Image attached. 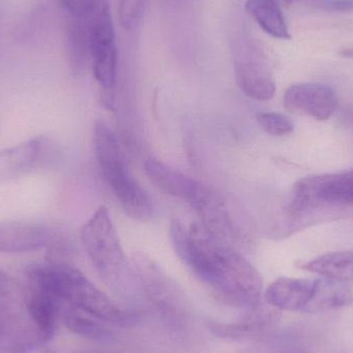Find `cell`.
Segmentation results:
<instances>
[{
    "label": "cell",
    "instance_id": "1",
    "mask_svg": "<svg viewBox=\"0 0 353 353\" xmlns=\"http://www.w3.org/2000/svg\"><path fill=\"white\" fill-rule=\"evenodd\" d=\"M170 234L181 261L223 304L253 309L261 305L263 278L256 268L228 242L201 223L185 228L173 220Z\"/></svg>",
    "mask_w": 353,
    "mask_h": 353
},
{
    "label": "cell",
    "instance_id": "2",
    "mask_svg": "<svg viewBox=\"0 0 353 353\" xmlns=\"http://www.w3.org/2000/svg\"><path fill=\"white\" fill-rule=\"evenodd\" d=\"M30 286L43 290L68 306L88 313L108 325L130 327L138 321L134 312L121 308L76 268L52 261L33 268L29 273Z\"/></svg>",
    "mask_w": 353,
    "mask_h": 353
},
{
    "label": "cell",
    "instance_id": "3",
    "mask_svg": "<svg viewBox=\"0 0 353 353\" xmlns=\"http://www.w3.org/2000/svg\"><path fill=\"white\" fill-rule=\"evenodd\" d=\"M93 147L101 174L124 213L138 221L150 219V197L132 175L115 132L105 122H95Z\"/></svg>",
    "mask_w": 353,
    "mask_h": 353
},
{
    "label": "cell",
    "instance_id": "4",
    "mask_svg": "<svg viewBox=\"0 0 353 353\" xmlns=\"http://www.w3.org/2000/svg\"><path fill=\"white\" fill-rule=\"evenodd\" d=\"M83 246L101 279L119 290L126 275L128 263L109 210L101 205L81 230Z\"/></svg>",
    "mask_w": 353,
    "mask_h": 353
},
{
    "label": "cell",
    "instance_id": "5",
    "mask_svg": "<svg viewBox=\"0 0 353 353\" xmlns=\"http://www.w3.org/2000/svg\"><path fill=\"white\" fill-rule=\"evenodd\" d=\"M90 63L95 80L103 89V103L112 109L115 103L118 51L112 14L105 3L90 18Z\"/></svg>",
    "mask_w": 353,
    "mask_h": 353
},
{
    "label": "cell",
    "instance_id": "6",
    "mask_svg": "<svg viewBox=\"0 0 353 353\" xmlns=\"http://www.w3.org/2000/svg\"><path fill=\"white\" fill-rule=\"evenodd\" d=\"M134 265L147 298L161 319L174 327L183 325L187 319V303L182 290L147 255L134 254Z\"/></svg>",
    "mask_w": 353,
    "mask_h": 353
},
{
    "label": "cell",
    "instance_id": "7",
    "mask_svg": "<svg viewBox=\"0 0 353 353\" xmlns=\"http://www.w3.org/2000/svg\"><path fill=\"white\" fill-rule=\"evenodd\" d=\"M59 147L46 137L0 150V182H10L39 172L57 169L61 161Z\"/></svg>",
    "mask_w": 353,
    "mask_h": 353
},
{
    "label": "cell",
    "instance_id": "8",
    "mask_svg": "<svg viewBox=\"0 0 353 353\" xmlns=\"http://www.w3.org/2000/svg\"><path fill=\"white\" fill-rule=\"evenodd\" d=\"M234 68L236 84L246 97L259 101L273 99L275 80L267 58L259 48H241L234 57Z\"/></svg>",
    "mask_w": 353,
    "mask_h": 353
},
{
    "label": "cell",
    "instance_id": "9",
    "mask_svg": "<svg viewBox=\"0 0 353 353\" xmlns=\"http://www.w3.org/2000/svg\"><path fill=\"white\" fill-rule=\"evenodd\" d=\"M283 105L290 113L323 121L337 109L338 97L335 90L327 85L300 83L286 90Z\"/></svg>",
    "mask_w": 353,
    "mask_h": 353
},
{
    "label": "cell",
    "instance_id": "10",
    "mask_svg": "<svg viewBox=\"0 0 353 353\" xmlns=\"http://www.w3.org/2000/svg\"><path fill=\"white\" fill-rule=\"evenodd\" d=\"M316 288L317 279L281 277L270 284L265 298L270 306L278 310L307 313Z\"/></svg>",
    "mask_w": 353,
    "mask_h": 353
},
{
    "label": "cell",
    "instance_id": "11",
    "mask_svg": "<svg viewBox=\"0 0 353 353\" xmlns=\"http://www.w3.org/2000/svg\"><path fill=\"white\" fill-rule=\"evenodd\" d=\"M189 203L201 218V225L211 234L225 242L234 236L232 217L223 201L211 188L201 183Z\"/></svg>",
    "mask_w": 353,
    "mask_h": 353
},
{
    "label": "cell",
    "instance_id": "12",
    "mask_svg": "<svg viewBox=\"0 0 353 353\" xmlns=\"http://www.w3.org/2000/svg\"><path fill=\"white\" fill-rule=\"evenodd\" d=\"M270 306V305H269ZM249 314L239 323H211L210 331L216 337L224 339H253L271 331L279 321L280 310L270 306L263 308L261 305L253 309H249Z\"/></svg>",
    "mask_w": 353,
    "mask_h": 353
},
{
    "label": "cell",
    "instance_id": "13",
    "mask_svg": "<svg viewBox=\"0 0 353 353\" xmlns=\"http://www.w3.org/2000/svg\"><path fill=\"white\" fill-rule=\"evenodd\" d=\"M56 239L48 228L35 224L0 223V252L25 253L51 246Z\"/></svg>",
    "mask_w": 353,
    "mask_h": 353
},
{
    "label": "cell",
    "instance_id": "14",
    "mask_svg": "<svg viewBox=\"0 0 353 353\" xmlns=\"http://www.w3.org/2000/svg\"><path fill=\"white\" fill-rule=\"evenodd\" d=\"M145 172L149 180L165 194L190 201L201 183L190 176L172 169L159 159H150L145 163Z\"/></svg>",
    "mask_w": 353,
    "mask_h": 353
},
{
    "label": "cell",
    "instance_id": "15",
    "mask_svg": "<svg viewBox=\"0 0 353 353\" xmlns=\"http://www.w3.org/2000/svg\"><path fill=\"white\" fill-rule=\"evenodd\" d=\"M245 10L259 27L274 39H292L285 17L275 0H247Z\"/></svg>",
    "mask_w": 353,
    "mask_h": 353
},
{
    "label": "cell",
    "instance_id": "16",
    "mask_svg": "<svg viewBox=\"0 0 353 353\" xmlns=\"http://www.w3.org/2000/svg\"><path fill=\"white\" fill-rule=\"evenodd\" d=\"M90 18H72L66 31L68 60L76 74L84 72L90 62Z\"/></svg>",
    "mask_w": 353,
    "mask_h": 353
},
{
    "label": "cell",
    "instance_id": "17",
    "mask_svg": "<svg viewBox=\"0 0 353 353\" xmlns=\"http://www.w3.org/2000/svg\"><path fill=\"white\" fill-rule=\"evenodd\" d=\"M311 273L345 284H353V251H336L302 265Z\"/></svg>",
    "mask_w": 353,
    "mask_h": 353
},
{
    "label": "cell",
    "instance_id": "18",
    "mask_svg": "<svg viewBox=\"0 0 353 353\" xmlns=\"http://www.w3.org/2000/svg\"><path fill=\"white\" fill-rule=\"evenodd\" d=\"M353 303V292L348 284L335 280L317 279L314 298L307 313H323L344 308Z\"/></svg>",
    "mask_w": 353,
    "mask_h": 353
},
{
    "label": "cell",
    "instance_id": "19",
    "mask_svg": "<svg viewBox=\"0 0 353 353\" xmlns=\"http://www.w3.org/2000/svg\"><path fill=\"white\" fill-rule=\"evenodd\" d=\"M60 304L61 302L55 296L30 286L27 307L33 321L45 337L53 333Z\"/></svg>",
    "mask_w": 353,
    "mask_h": 353
},
{
    "label": "cell",
    "instance_id": "20",
    "mask_svg": "<svg viewBox=\"0 0 353 353\" xmlns=\"http://www.w3.org/2000/svg\"><path fill=\"white\" fill-rule=\"evenodd\" d=\"M65 323L70 331L82 337L103 340L112 336L108 323L70 306L65 313Z\"/></svg>",
    "mask_w": 353,
    "mask_h": 353
},
{
    "label": "cell",
    "instance_id": "21",
    "mask_svg": "<svg viewBox=\"0 0 353 353\" xmlns=\"http://www.w3.org/2000/svg\"><path fill=\"white\" fill-rule=\"evenodd\" d=\"M256 121L261 130L274 137L292 134L294 123L290 117L276 112H261L256 114Z\"/></svg>",
    "mask_w": 353,
    "mask_h": 353
},
{
    "label": "cell",
    "instance_id": "22",
    "mask_svg": "<svg viewBox=\"0 0 353 353\" xmlns=\"http://www.w3.org/2000/svg\"><path fill=\"white\" fill-rule=\"evenodd\" d=\"M147 0H119L120 24L125 30L137 28L144 17Z\"/></svg>",
    "mask_w": 353,
    "mask_h": 353
},
{
    "label": "cell",
    "instance_id": "23",
    "mask_svg": "<svg viewBox=\"0 0 353 353\" xmlns=\"http://www.w3.org/2000/svg\"><path fill=\"white\" fill-rule=\"evenodd\" d=\"M60 2L72 18L77 19L90 18L103 6V0H60Z\"/></svg>",
    "mask_w": 353,
    "mask_h": 353
},
{
    "label": "cell",
    "instance_id": "24",
    "mask_svg": "<svg viewBox=\"0 0 353 353\" xmlns=\"http://www.w3.org/2000/svg\"><path fill=\"white\" fill-rule=\"evenodd\" d=\"M315 4L327 12H353V0H317Z\"/></svg>",
    "mask_w": 353,
    "mask_h": 353
},
{
    "label": "cell",
    "instance_id": "25",
    "mask_svg": "<svg viewBox=\"0 0 353 353\" xmlns=\"http://www.w3.org/2000/svg\"><path fill=\"white\" fill-rule=\"evenodd\" d=\"M340 55L343 56L345 58H352L353 59V48H345V49H342V51L340 52Z\"/></svg>",
    "mask_w": 353,
    "mask_h": 353
},
{
    "label": "cell",
    "instance_id": "26",
    "mask_svg": "<svg viewBox=\"0 0 353 353\" xmlns=\"http://www.w3.org/2000/svg\"><path fill=\"white\" fill-rule=\"evenodd\" d=\"M350 180H352V186H353V170H352V171H350Z\"/></svg>",
    "mask_w": 353,
    "mask_h": 353
},
{
    "label": "cell",
    "instance_id": "27",
    "mask_svg": "<svg viewBox=\"0 0 353 353\" xmlns=\"http://www.w3.org/2000/svg\"><path fill=\"white\" fill-rule=\"evenodd\" d=\"M275 1H277L278 3H279V1L290 2V1H294V0H275Z\"/></svg>",
    "mask_w": 353,
    "mask_h": 353
}]
</instances>
